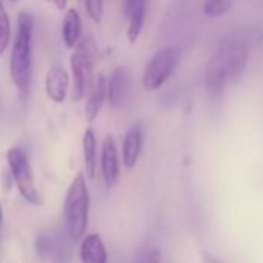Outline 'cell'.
Wrapping results in <instances>:
<instances>
[{"label":"cell","instance_id":"cell-5","mask_svg":"<svg viewBox=\"0 0 263 263\" xmlns=\"http://www.w3.org/2000/svg\"><path fill=\"white\" fill-rule=\"evenodd\" d=\"M181 59V50L175 45L158 50L146 64L143 71V87L147 91L161 88L174 74Z\"/></svg>","mask_w":263,"mask_h":263},{"label":"cell","instance_id":"cell-18","mask_svg":"<svg viewBox=\"0 0 263 263\" xmlns=\"http://www.w3.org/2000/svg\"><path fill=\"white\" fill-rule=\"evenodd\" d=\"M84 5L87 16L95 22L99 24L102 19V0H79Z\"/></svg>","mask_w":263,"mask_h":263},{"label":"cell","instance_id":"cell-12","mask_svg":"<svg viewBox=\"0 0 263 263\" xmlns=\"http://www.w3.org/2000/svg\"><path fill=\"white\" fill-rule=\"evenodd\" d=\"M79 257L82 263H108V252L102 237L96 232L84 235Z\"/></svg>","mask_w":263,"mask_h":263},{"label":"cell","instance_id":"cell-6","mask_svg":"<svg viewBox=\"0 0 263 263\" xmlns=\"http://www.w3.org/2000/svg\"><path fill=\"white\" fill-rule=\"evenodd\" d=\"M8 167L22 198L31 204H41L42 198L36 187L34 172L27 154L21 147H11L7 154Z\"/></svg>","mask_w":263,"mask_h":263},{"label":"cell","instance_id":"cell-9","mask_svg":"<svg viewBox=\"0 0 263 263\" xmlns=\"http://www.w3.org/2000/svg\"><path fill=\"white\" fill-rule=\"evenodd\" d=\"M147 2L149 0H125V4H124L125 16L128 21L127 39L130 44H135L143 33L144 22H146Z\"/></svg>","mask_w":263,"mask_h":263},{"label":"cell","instance_id":"cell-11","mask_svg":"<svg viewBox=\"0 0 263 263\" xmlns=\"http://www.w3.org/2000/svg\"><path fill=\"white\" fill-rule=\"evenodd\" d=\"M143 149V128L140 124L132 125L122 141V163L125 169H134L138 164Z\"/></svg>","mask_w":263,"mask_h":263},{"label":"cell","instance_id":"cell-3","mask_svg":"<svg viewBox=\"0 0 263 263\" xmlns=\"http://www.w3.org/2000/svg\"><path fill=\"white\" fill-rule=\"evenodd\" d=\"M90 212V194L85 174L81 171L73 178L64 200V215L67 232L71 240H79L85 235Z\"/></svg>","mask_w":263,"mask_h":263},{"label":"cell","instance_id":"cell-22","mask_svg":"<svg viewBox=\"0 0 263 263\" xmlns=\"http://www.w3.org/2000/svg\"><path fill=\"white\" fill-rule=\"evenodd\" d=\"M4 221V208H2V203H0V224Z\"/></svg>","mask_w":263,"mask_h":263},{"label":"cell","instance_id":"cell-1","mask_svg":"<svg viewBox=\"0 0 263 263\" xmlns=\"http://www.w3.org/2000/svg\"><path fill=\"white\" fill-rule=\"evenodd\" d=\"M249 61V37L229 33L215 48L204 68V87L212 99H220L226 87L241 78Z\"/></svg>","mask_w":263,"mask_h":263},{"label":"cell","instance_id":"cell-19","mask_svg":"<svg viewBox=\"0 0 263 263\" xmlns=\"http://www.w3.org/2000/svg\"><path fill=\"white\" fill-rule=\"evenodd\" d=\"M137 263H161V255L157 249H149L138 255Z\"/></svg>","mask_w":263,"mask_h":263},{"label":"cell","instance_id":"cell-4","mask_svg":"<svg viewBox=\"0 0 263 263\" xmlns=\"http://www.w3.org/2000/svg\"><path fill=\"white\" fill-rule=\"evenodd\" d=\"M98 56V44L91 36H85L74 47L70 58L73 76V101H81L90 90L93 82V68Z\"/></svg>","mask_w":263,"mask_h":263},{"label":"cell","instance_id":"cell-21","mask_svg":"<svg viewBox=\"0 0 263 263\" xmlns=\"http://www.w3.org/2000/svg\"><path fill=\"white\" fill-rule=\"evenodd\" d=\"M203 257H204V261H206V263H223L221 260H218L217 257H214V255H211V254H204Z\"/></svg>","mask_w":263,"mask_h":263},{"label":"cell","instance_id":"cell-20","mask_svg":"<svg viewBox=\"0 0 263 263\" xmlns=\"http://www.w3.org/2000/svg\"><path fill=\"white\" fill-rule=\"evenodd\" d=\"M48 4H51L53 7H56L59 11H64L67 10V4H68V0H47Z\"/></svg>","mask_w":263,"mask_h":263},{"label":"cell","instance_id":"cell-7","mask_svg":"<svg viewBox=\"0 0 263 263\" xmlns=\"http://www.w3.org/2000/svg\"><path fill=\"white\" fill-rule=\"evenodd\" d=\"M101 174L105 186L108 189L115 187L119 177V157L115 138L111 135H105L101 146Z\"/></svg>","mask_w":263,"mask_h":263},{"label":"cell","instance_id":"cell-13","mask_svg":"<svg viewBox=\"0 0 263 263\" xmlns=\"http://www.w3.org/2000/svg\"><path fill=\"white\" fill-rule=\"evenodd\" d=\"M107 99V78L99 74L96 76V79L91 82V87L88 90V96L85 101V119L88 124L95 122L104 102Z\"/></svg>","mask_w":263,"mask_h":263},{"label":"cell","instance_id":"cell-16","mask_svg":"<svg viewBox=\"0 0 263 263\" xmlns=\"http://www.w3.org/2000/svg\"><path fill=\"white\" fill-rule=\"evenodd\" d=\"M10 42H11V21L4 5V0H0V56L7 51Z\"/></svg>","mask_w":263,"mask_h":263},{"label":"cell","instance_id":"cell-8","mask_svg":"<svg viewBox=\"0 0 263 263\" xmlns=\"http://www.w3.org/2000/svg\"><path fill=\"white\" fill-rule=\"evenodd\" d=\"M68 87H70V76L67 70L59 64L51 65L45 74V93L48 99L56 104H62L67 98Z\"/></svg>","mask_w":263,"mask_h":263},{"label":"cell","instance_id":"cell-2","mask_svg":"<svg viewBox=\"0 0 263 263\" xmlns=\"http://www.w3.org/2000/svg\"><path fill=\"white\" fill-rule=\"evenodd\" d=\"M33 34L34 17L28 11L17 16V30L10 54V76L19 95L25 98L33 78Z\"/></svg>","mask_w":263,"mask_h":263},{"label":"cell","instance_id":"cell-10","mask_svg":"<svg viewBox=\"0 0 263 263\" xmlns=\"http://www.w3.org/2000/svg\"><path fill=\"white\" fill-rule=\"evenodd\" d=\"M130 93V76L124 67L113 70L110 79H107V99L111 107H121Z\"/></svg>","mask_w":263,"mask_h":263},{"label":"cell","instance_id":"cell-14","mask_svg":"<svg viewBox=\"0 0 263 263\" xmlns=\"http://www.w3.org/2000/svg\"><path fill=\"white\" fill-rule=\"evenodd\" d=\"M82 39V21L76 8H68L62 22V41L67 48H74Z\"/></svg>","mask_w":263,"mask_h":263},{"label":"cell","instance_id":"cell-15","mask_svg":"<svg viewBox=\"0 0 263 263\" xmlns=\"http://www.w3.org/2000/svg\"><path fill=\"white\" fill-rule=\"evenodd\" d=\"M82 154H84V166H85V174L88 178L96 177V167H98V140L95 135V130L88 127L84 132L82 138ZM85 175V177H87Z\"/></svg>","mask_w":263,"mask_h":263},{"label":"cell","instance_id":"cell-17","mask_svg":"<svg viewBox=\"0 0 263 263\" xmlns=\"http://www.w3.org/2000/svg\"><path fill=\"white\" fill-rule=\"evenodd\" d=\"M232 10V0H206L203 13L208 17H220Z\"/></svg>","mask_w":263,"mask_h":263}]
</instances>
